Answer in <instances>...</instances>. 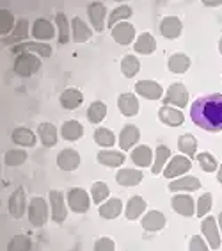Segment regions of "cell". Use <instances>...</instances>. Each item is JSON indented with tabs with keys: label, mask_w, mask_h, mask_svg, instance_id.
<instances>
[{
	"label": "cell",
	"mask_w": 222,
	"mask_h": 251,
	"mask_svg": "<svg viewBox=\"0 0 222 251\" xmlns=\"http://www.w3.org/2000/svg\"><path fill=\"white\" fill-rule=\"evenodd\" d=\"M140 137V132L135 125H125L119 134V146L121 150H132V146L137 145V141Z\"/></svg>",
	"instance_id": "cell-19"
},
{
	"label": "cell",
	"mask_w": 222,
	"mask_h": 251,
	"mask_svg": "<svg viewBox=\"0 0 222 251\" xmlns=\"http://www.w3.org/2000/svg\"><path fill=\"white\" fill-rule=\"evenodd\" d=\"M173 208L179 216H185V218H190V216L196 214L194 212V208H196L194 200L188 194H176L173 198Z\"/></svg>",
	"instance_id": "cell-21"
},
{
	"label": "cell",
	"mask_w": 222,
	"mask_h": 251,
	"mask_svg": "<svg viewBox=\"0 0 222 251\" xmlns=\"http://www.w3.org/2000/svg\"><path fill=\"white\" fill-rule=\"evenodd\" d=\"M100 216L103 219H116L121 212H123V201L119 198H112L109 201H105L103 205H100Z\"/></svg>",
	"instance_id": "cell-28"
},
{
	"label": "cell",
	"mask_w": 222,
	"mask_h": 251,
	"mask_svg": "<svg viewBox=\"0 0 222 251\" xmlns=\"http://www.w3.org/2000/svg\"><path fill=\"white\" fill-rule=\"evenodd\" d=\"M71 34H73V41L77 43H84L92 36V30L86 25L82 18H73L71 20Z\"/></svg>",
	"instance_id": "cell-26"
},
{
	"label": "cell",
	"mask_w": 222,
	"mask_h": 251,
	"mask_svg": "<svg viewBox=\"0 0 222 251\" xmlns=\"http://www.w3.org/2000/svg\"><path fill=\"white\" fill-rule=\"evenodd\" d=\"M48 219V207L44 198H32V201L29 203V221L32 226H43Z\"/></svg>",
	"instance_id": "cell-3"
},
{
	"label": "cell",
	"mask_w": 222,
	"mask_h": 251,
	"mask_svg": "<svg viewBox=\"0 0 222 251\" xmlns=\"http://www.w3.org/2000/svg\"><path fill=\"white\" fill-rule=\"evenodd\" d=\"M132 160H133V164L139 166V168H148V166H151V162H153V150L146 145L137 146L135 150L132 151Z\"/></svg>",
	"instance_id": "cell-27"
},
{
	"label": "cell",
	"mask_w": 222,
	"mask_h": 251,
	"mask_svg": "<svg viewBox=\"0 0 222 251\" xmlns=\"http://www.w3.org/2000/svg\"><path fill=\"white\" fill-rule=\"evenodd\" d=\"M57 166L64 171H73L80 166V155H78L77 150L66 148L57 155Z\"/></svg>",
	"instance_id": "cell-18"
},
{
	"label": "cell",
	"mask_w": 222,
	"mask_h": 251,
	"mask_svg": "<svg viewBox=\"0 0 222 251\" xmlns=\"http://www.w3.org/2000/svg\"><path fill=\"white\" fill-rule=\"evenodd\" d=\"M167 66H169V70L173 73H185L190 68V59L185 53H174L169 57Z\"/></svg>",
	"instance_id": "cell-36"
},
{
	"label": "cell",
	"mask_w": 222,
	"mask_h": 251,
	"mask_svg": "<svg viewBox=\"0 0 222 251\" xmlns=\"http://www.w3.org/2000/svg\"><path fill=\"white\" fill-rule=\"evenodd\" d=\"M219 52L222 53V38H221V41H219Z\"/></svg>",
	"instance_id": "cell-54"
},
{
	"label": "cell",
	"mask_w": 222,
	"mask_h": 251,
	"mask_svg": "<svg viewBox=\"0 0 222 251\" xmlns=\"http://www.w3.org/2000/svg\"><path fill=\"white\" fill-rule=\"evenodd\" d=\"M135 93L142 98H148V100H160L164 95V89L155 80H139L135 84Z\"/></svg>",
	"instance_id": "cell-9"
},
{
	"label": "cell",
	"mask_w": 222,
	"mask_h": 251,
	"mask_svg": "<svg viewBox=\"0 0 222 251\" xmlns=\"http://www.w3.org/2000/svg\"><path fill=\"white\" fill-rule=\"evenodd\" d=\"M112 38L119 45H130L135 38V27L128 22H121L112 29Z\"/></svg>",
	"instance_id": "cell-14"
},
{
	"label": "cell",
	"mask_w": 222,
	"mask_h": 251,
	"mask_svg": "<svg viewBox=\"0 0 222 251\" xmlns=\"http://www.w3.org/2000/svg\"><path fill=\"white\" fill-rule=\"evenodd\" d=\"M201 230H203V235L206 237L210 250H219L221 248V233H219L215 218H212V216L204 218L201 223Z\"/></svg>",
	"instance_id": "cell-8"
},
{
	"label": "cell",
	"mask_w": 222,
	"mask_h": 251,
	"mask_svg": "<svg viewBox=\"0 0 222 251\" xmlns=\"http://www.w3.org/2000/svg\"><path fill=\"white\" fill-rule=\"evenodd\" d=\"M11 50H13V53H16V55H20V53H23V52H34V53H38V55H43V57H50V55H52V47L46 43H41V41H34V43L23 41V43L13 47Z\"/></svg>",
	"instance_id": "cell-13"
},
{
	"label": "cell",
	"mask_w": 222,
	"mask_h": 251,
	"mask_svg": "<svg viewBox=\"0 0 222 251\" xmlns=\"http://www.w3.org/2000/svg\"><path fill=\"white\" fill-rule=\"evenodd\" d=\"M201 187V182L196 176H183L169 184V191L176 193V191H198Z\"/></svg>",
	"instance_id": "cell-33"
},
{
	"label": "cell",
	"mask_w": 222,
	"mask_h": 251,
	"mask_svg": "<svg viewBox=\"0 0 222 251\" xmlns=\"http://www.w3.org/2000/svg\"><path fill=\"white\" fill-rule=\"evenodd\" d=\"M132 15H133V11H132L130 5H119V7H116V9L111 13V16H109V27L114 29L117 24H121L123 20H128Z\"/></svg>",
	"instance_id": "cell-41"
},
{
	"label": "cell",
	"mask_w": 222,
	"mask_h": 251,
	"mask_svg": "<svg viewBox=\"0 0 222 251\" xmlns=\"http://www.w3.org/2000/svg\"><path fill=\"white\" fill-rule=\"evenodd\" d=\"M208 244L203 241V237H199V235H194L192 237V241H190V246H188V250L190 251H206L208 250Z\"/></svg>",
	"instance_id": "cell-50"
},
{
	"label": "cell",
	"mask_w": 222,
	"mask_h": 251,
	"mask_svg": "<svg viewBox=\"0 0 222 251\" xmlns=\"http://www.w3.org/2000/svg\"><path fill=\"white\" fill-rule=\"evenodd\" d=\"M55 24H57V30H59V43L66 45L69 41V36H71L66 15H64V13H57V15H55Z\"/></svg>",
	"instance_id": "cell-39"
},
{
	"label": "cell",
	"mask_w": 222,
	"mask_h": 251,
	"mask_svg": "<svg viewBox=\"0 0 222 251\" xmlns=\"http://www.w3.org/2000/svg\"><path fill=\"white\" fill-rule=\"evenodd\" d=\"M198 157V162L199 166L206 171V173H213L215 169H217V160H215V157H213L212 153H208V151H203V153L196 155Z\"/></svg>",
	"instance_id": "cell-47"
},
{
	"label": "cell",
	"mask_w": 222,
	"mask_h": 251,
	"mask_svg": "<svg viewBox=\"0 0 222 251\" xmlns=\"http://www.w3.org/2000/svg\"><path fill=\"white\" fill-rule=\"evenodd\" d=\"M94 250L96 251H114L116 250V244H114V241L109 239V237H102V239H98V241L94 242Z\"/></svg>",
	"instance_id": "cell-49"
},
{
	"label": "cell",
	"mask_w": 222,
	"mask_h": 251,
	"mask_svg": "<svg viewBox=\"0 0 222 251\" xmlns=\"http://www.w3.org/2000/svg\"><path fill=\"white\" fill-rule=\"evenodd\" d=\"M167 159H171L169 146L160 145L158 148H156V151H155V162H153V169H151V171H153V175H160V171L164 169Z\"/></svg>",
	"instance_id": "cell-37"
},
{
	"label": "cell",
	"mask_w": 222,
	"mask_h": 251,
	"mask_svg": "<svg viewBox=\"0 0 222 251\" xmlns=\"http://www.w3.org/2000/svg\"><path fill=\"white\" fill-rule=\"evenodd\" d=\"M165 226V216L158 210H151L142 218V228L146 232H160Z\"/></svg>",
	"instance_id": "cell-22"
},
{
	"label": "cell",
	"mask_w": 222,
	"mask_h": 251,
	"mask_svg": "<svg viewBox=\"0 0 222 251\" xmlns=\"http://www.w3.org/2000/svg\"><path fill=\"white\" fill-rule=\"evenodd\" d=\"M109 194H111V191H109V185H107L105 182H94V184H92L91 198L96 205H100L103 200L109 198Z\"/></svg>",
	"instance_id": "cell-44"
},
{
	"label": "cell",
	"mask_w": 222,
	"mask_h": 251,
	"mask_svg": "<svg viewBox=\"0 0 222 251\" xmlns=\"http://www.w3.org/2000/svg\"><path fill=\"white\" fill-rule=\"evenodd\" d=\"M181 29H183V25L178 16H165L160 22V32L167 39H176L181 34Z\"/></svg>",
	"instance_id": "cell-15"
},
{
	"label": "cell",
	"mask_w": 222,
	"mask_h": 251,
	"mask_svg": "<svg viewBox=\"0 0 222 251\" xmlns=\"http://www.w3.org/2000/svg\"><path fill=\"white\" fill-rule=\"evenodd\" d=\"M190 118L198 126L206 132H222V95L213 93L194 101Z\"/></svg>",
	"instance_id": "cell-1"
},
{
	"label": "cell",
	"mask_w": 222,
	"mask_h": 251,
	"mask_svg": "<svg viewBox=\"0 0 222 251\" xmlns=\"http://www.w3.org/2000/svg\"><path fill=\"white\" fill-rule=\"evenodd\" d=\"M61 105L64 107V109H68V111H73V109H78V107L82 105L84 101V95L78 89H73V87H69V89H66V91L61 93Z\"/></svg>",
	"instance_id": "cell-24"
},
{
	"label": "cell",
	"mask_w": 222,
	"mask_h": 251,
	"mask_svg": "<svg viewBox=\"0 0 222 251\" xmlns=\"http://www.w3.org/2000/svg\"><path fill=\"white\" fill-rule=\"evenodd\" d=\"M94 143L103 148H111L116 143V135L114 132H111L109 128H96L94 130Z\"/></svg>",
	"instance_id": "cell-42"
},
{
	"label": "cell",
	"mask_w": 222,
	"mask_h": 251,
	"mask_svg": "<svg viewBox=\"0 0 222 251\" xmlns=\"http://www.w3.org/2000/svg\"><path fill=\"white\" fill-rule=\"evenodd\" d=\"M11 139L20 146H29L30 148V146L36 145V134L32 130H29V128H23V126L15 128L13 134H11Z\"/></svg>",
	"instance_id": "cell-32"
},
{
	"label": "cell",
	"mask_w": 222,
	"mask_h": 251,
	"mask_svg": "<svg viewBox=\"0 0 222 251\" xmlns=\"http://www.w3.org/2000/svg\"><path fill=\"white\" fill-rule=\"evenodd\" d=\"M217 180L222 184V164H221V168H219V173H217Z\"/></svg>",
	"instance_id": "cell-52"
},
{
	"label": "cell",
	"mask_w": 222,
	"mask_h": 251,
	"mask_svg": "<svg viewBox=\"0 0 222 251\" xmlns=\"http://www.w3.org/2000/svg\"><path fill=\"white\" fill-rule=\"evenodd\" d=\"M165 105H176V107H185L188 103V91L183 84H173L169 86L167 93H165Z\"/></svg>",
	"instance_id": "cell-6"
},
{
	"label": "cell",
	"mask_w": 222,
	"mask_h": 251,
	"mask_svg": "<svg viewBox=\"0 0 222 251\" xmlns=\"http://www.w3.org/2000/svg\"><path fill=\"white\" fill-rule=\"evenodd\" d=\"M146 210V201L144 198H140V196H133V198H130V201H128V205H126V219H130V221H133V219L140 218V214Z\"/></svg>",
	"instance_id": "cell-34"
},
{
	"label": "cell",
	"mask_w": 222,
	"mask_h": 251,
	"mask_svg": "<svg viewBox=\"0 0 222 251\" xmlns=\"http://www.w3.org/2000/svg\"><path fill=\"white\" fill-rule=\"evenodd\" d=\"M178 148H179V151H181V153L188 155V157H192V155H196V150H198V141H196V137H194L192 134L179 135Z\"/></svg>",
	"instance_id": "cell-40"
},
{
	"label": "cell",
	"mask_w": 222,
	"mask_h": 251,
	"mask_svg": "<svg viewBox=\"0 0 222 251\" xmlns=\"http://www.w3.org/2000/svg\"><path fill=\"white\" fill-rule=\"evenodd\" d=\"M204 5H208V7H217V5H222V2L219 0V2H204Z\"/></svg>",
	"instance_id": "cell-51"
},
{
	"label": "cell",
	"mask_w": 222,
	"mask_h": 251,
	"mask_svg": "<svg viewBox=\"0 0 222 251\" xmlns=\"http://www.w3.org/2000/svg\"><path fill=\"white\" fill-rule=\"evenodd\" d=\"M15 27V16L11 15L7 9L0 11V32L4 34V36H9V32H13Z\"/></svg>",
	"instance_id": "cell-45"
},
{
	"label": "cell",
	"mask_w": 222,
	"mask_h": 251,
	"mask_svg": "<svg viewBox=\"0 0 222 251\" xmlns=\"http://www.w3.org/2000/svg\"><path fill=\"white\" fill-rule=\"evenodd\" d=\"M66 200H68V205L69 208H71L73 212H78V214H84L89 210V207H91V200H89V194L84 191V189L80 187H75V189H69L68 196H66Z\"/></svg>",
	"instance_id": "cell-4"
},
{
	"label": "cell",
	"mask_w": 222,
	"mask_h": 251,
	"mask_svg": "<svg viewBox=\"0 0 222 251\" xmlns=\"http://www.w3.org/2000/svg\"><path fill=\"white\" fill-rule=\"evenodd\" d=\"M9 251H29L32 250V241L27 235H15L7 244Z\"/></svg>",
	"instance_id": "cell-43"
},
{
	"label": "cell",
	"mask_w": 222,
	"mask_h": 251,
	"mask_svg": "<svg viewBox=\"0 0 222 251\" xmlns=\"http://www.w3.org/2000/svg\"><path fill=\"white\" fill-rule=\"evenodd\" d=\"M158 118H160V121L167 126H179L185 121L183 112L179 111V109H174V107H171V105L160 107Z\"/></svg>",
	"instance_id": "cell-16"
},
{
	"label": "cell",
	"mask_w": 222,
	"mask_h": 251,
	"mask_svg": "<svg viewBox=\"0 0 222 251\" xmlns=\"http://www.w3.org/2000/svg\"><path fill=\"white\" fill-rule=\"evenodd\" d=\"M50 208H52V219L55 223H64L66 221V203H64V194L61 191H50Z\"/></svg>",
	"instance_id": "cell-7"
},
{
	"label": "cell",
	"mask_w": 222,
	"mask_h": 251,
	"mask_svg": "<svg viewBox=\"0 0 222 251\" xmlns=\"http://www.w3.org/2000/svg\"><path fill=\"white\" fill-rule=\"evenodd\" d=\"M38 134L39 139L46 148H52V146L57 145V128L52 125V123H41L38 126Z\"/></svg>",
	"instance_id": "cell-29"
},
{
	"label": "cell",
	"mask_w": 222,
	"mask_h": 251,
	"mask_svg": "<svg viewBox=\"0 0 222 251\" xmlns=\"http://www.w3.org/2000/svg\"><path fill=\"white\" fill-rule=\"evenodd\" d=\"M117 184L123 185V187H133V185H139L142 182V171L139 169H119L116 175Z\"/></svg>",
	"instance_id": "cell-20"
},
{
	"label": "cell",
	"mask_w": 222,
	"mask_h": 251,
	"mask_svg": "<svg viewBox=\"0 0 222 251\" xmlns=\"http://www.w3.org/2000/svg\"><path fill=\"white\" fill-rule=\"evenodd\" d=\"M219 226H221V230H222V212L219 214Z\"/></svg>",
	"instance_id": "cell-53"
},
{
	"label": "cell",
	"mask_w": 222,
	"mask_h": 251,
	"mask_svg": "<svg viewBox=\"0 0 222 251\" xmlns=\"http://www.w3.org/2000/svg\"><path fill=\"white\" fill-rule=\"evenodd\" d=\"M125 159H126L125 155L116 150H102L96 155L98 162L107 166V168H117V166H121L123 162H125Z\"/></svg>",
	"instance_id": "cell-25"
},
{
	"label": "cell",
	"mask_w": 222,
	"mask_h": 251,
	"mask_svg": "<svg viewBox=\"0 0 222 251\" xmlns=\"http://www.w3.org/2000/svg\"><path fill=\"white\" fill-rule=\"evenodd\" d=\"M5 164L11 166V168H16V166H22L27 160V153L23 150H9L4 157Z\"/></svg>",
	"instance_id": "cell-46"
},
{
	"label": "cell",
	"mask_w": 222,
	"mask_h": 251,
	"mask_svg": "<svg viewBox=\"0 0 222 251\" xmlns=\"http://www.w3.org/2000/svg\"><path fill=\"white\" fill-rule=\"evenodd\" d=\"M117 107H119L121 114H125V116H135L137 112H139V100L132 93H123L119 97V100H117Z\"/></svg>",
	"instance_id": "cell-23"
},
{
	"label": "cell",
	"mask_w": 222,
	"mask_h": 251,
	"mask_svg": "<svg viewBox=\"0 0 222 251\" xmlns=\"http://www.w3.org/2000/svg\"><path fill=\"white\" fill-rule=\"evenodd\" d=\"M61 135L66 141H77L84 135V126L75 120L64 121L63 128H61Z\"/></svg>",
	"instance_id": "cell-31"
},
{
	"label": "cell",
	"mask_w": 222,
	"mask_h": 251,
	"mask_svg": "<svg viewBox=\"0 0 222 251\" xmlns=\"http://www.w3.org/2000/svg\"><path fill=\"white\" fill-rule=\"evenodd\" d=\"M27 38H29V22L27 20H20V22H16V27L13 29V32L9 36L2 38V43L5 47H11V45L16 47V45H20V41H23Z\"/></svg>",
	"instance_id": "cell-12"
},
{
	"label": "cell",
	"mask_w": 222,
	"mask_h": 251,
	"mask_svg": "<svg viewBox=\"0 0 222 251\" xmlns=\"http://www.w3.org/2000/svg\"><path fill=\"white\" fill-rule=\"evenodd\" d=\"M192 168V162L188 157H183V155H176L171 159V162L165 166V169L162 171L165 178H176V176H181Z\"/></svg>",
	"instance_id": "cell-5"
},
{
	"label": "cell",
	"mask_w": 222,
	"mask_h": 251,
	"mask_svg": "<svg viewBox=\"0 0 222 251\" xmlns=\"http://www.w3.org/2000/svg\"><path fill=\"white\" fill-rule=\"evenodd\" d=\"M107 116V105L103 101H92L89 109H87V120L98 125V123H102Z\"/></svg>",
	"instance_id": "cell-35"
},
{
	"label": "cell",
	"mask_w": 222,
	"mask_h": 251,
	"mask_svg": "<svg viewBox=\"0 0 222 251\" xmlns=\"http://www.w3.org/2000/svg\"><path fill=\"white\" fill-rule=\"evenodd\" d=\"M39 68H41V59L38 55H32L29 52H23L16 55L15 59V73L20 75V77H30V75H34V73L39 72Z\"/></svg>",
	"instance_id": "cell-2"
},
{
	"label": "cell",
	"mask_w": 222,
	"mask_h": 251,
	"mask_svg": "<svg viewBox=\"0 0 222 251\" xmlns=\"http://www.w3.org/2000/svg\"><path fill=\"white\" fill-rule=\"evenodd\" d=\"M25 210H27V200H25V189L18 187L9 198V214L11 218L20 219L23 218Z\"/></svg>",
	"instance_id": "cell-11"
},
{
	"label": "cell",
	"mask_w": 222,
	"mask_h": 251,
	"mask_svg": "<svg viewBox=\"0 0 222 251\" xmlns=\"http://www.w3.org/2000/svg\"><path fill=\"white\" fill-rule=\"evenodd\" d=\"M212 194L210 193H204L201 198L198 200V210H196V216L198 218H203V216H206L208 212H210V208H212Z\"/></svg>",
	"instance_id": "cell-48"
},
{
	"label": "cell",
	"mask_w": 222,
	"mask_h": 251,
	"mask_svg": "<svg viewBox=\"0 0 222 251\" xmlns=\"http://www.w3.org/2000/svg\"><path fill=\"white\" fill-rule=\"evenodd\" d=\"M133 50H135L137 53H144V55L153 53L155 50H156V41H155V38L150 32H142L139 38H137L135 43H133Z\"/></svg>",
	"instance_id": "cell-30"
},
{
	"label": "cell",
	"mask_w": 222,
	"mask_h": 251,
	"mask_svg": "<svg viewBox=\"0 0 222 251\" xmlns=\"http://www.w3.org/2000/svg\"><path fill=\"white\" fill-rule=\"evenodd\" d=\"M139 70H140V63L135 55H125L123 57V61H121V72H123L125 77L128 78L135 77L137 73H139Z\"/></svg>",
	"instance_id": "cell-38"
},
{
	"label": "cell",
	"mask_w": 222,
	"mask_h": 251,
	"mask_svg": "<svg viewBox=\"0 0 222 251\" xmlns=\"http://www.w3.org/2000/svg\"><path fill=\"white\" fill-rule=\"evenodd\" d=\"M32 36H34L36 39H39L41 43H43V41H48V39H52L53 36H55V27H53L46 18H38L34 24H32Z\"/></svg>",
	"instance_id": "cell-17"
},
{
	"label": "cell",
	"mask_w": 222,
	"mask_h": 251,
	"mask_svg": "<svg viewBox=\"0 0 222 251\" xmlns=\"http://www.w3.org/2000/svg\"><path fill=\"white\" fill-rule=\"evenodd\" d=\"M87 15L91 20L92 27L96 32H102L105 29V16H107V7L102 2H91L87 7Z\"/></svg>",
	"instance_id": "cell-10"
}]
</instances>
